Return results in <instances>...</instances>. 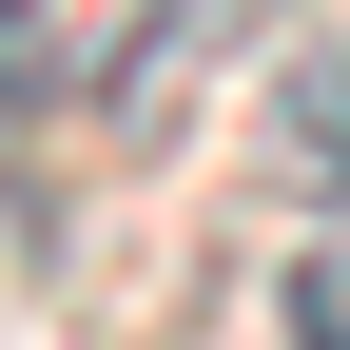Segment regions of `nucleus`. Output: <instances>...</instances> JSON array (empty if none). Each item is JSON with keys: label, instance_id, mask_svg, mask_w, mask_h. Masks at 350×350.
Masks as SVG:
<instances>
[{"label": "nucleus", "instance_id": "1", "mask_svg": "<svg viewBox=\"0 0 350 350\" xmlns=\"http://www.w3.org/2000/svg\"><path fill=\"white\" fill-rule=\"evenodd\" d=\"M273 156H292V195H312V214H350V20L273 78Z\"/></svg>", "mask_w": 350, "mask_h": 350}, {"label": "nucleus", "instance_id": "2", "mask_svg": "<svg viewBox=\"0 0 350 350\" xmlns=\"http://www.w3.org/2000/svg\"><path fill=\"white\" fill-rule=\"evenodd\" d=\"M273 331L350 350V214H312V234H292V273H273Z\"/></svg>", "mask_w": 350, "mask_h": 350}, {"label": "nucleus", "instance_id": "3", "mask_svg": "<svg viewBox=\"0 0 350 350\" xmlns=\"http://www.w3.org/2000/svg\"><path fill=\"white\" fill-rule=\"evenodd\" d=\"M59 78V39H39V0H0V98H39Z\"/></svg>", "mask_w": 350, "mask_h": 350}]
</instances>
